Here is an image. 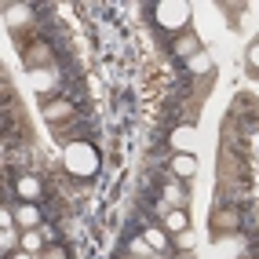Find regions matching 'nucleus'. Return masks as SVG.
Instances as JSON below:
<instances>
[{
	"instance_id": "1",
	"label": "nucleus",
	"mask_w": 259,
	"mask_h": 259,
	"mask_svg": "<svg viewBox=\"0 0 259 259\" xmlns=\"http://www.w3.org/2000/svg\"><path fill=\"white\" fill-rule=\"evenodd\" d=\"M66 171H73V176H95L99 171V150L92 143H70L66 146Z\"/></svg>"
},
{
	"instance_id": "2",
	"label": "nucleus",
	"mask_w": 259,
	"mask_h": 259,
	"mask_svg": "<svg viewBox=\"0 0 259 259\" xmlns=\"http://www.w3.org/2000/svg\"><path fill=\"white\" fill-rule=\"evenodd\" d=\"M190 22V8L183 4V0H176V4H157V26L161 29H183Z\"/></svg>"
},
{
	"instance_id": "3",
	"label": "nucleus",
	"mask_w": 259,
	"mask_h": 259,
	"mask_svg": "<svg viewBox=\"0 0 259 259\" xmlns=\"http://www.w3.org/2000/svg\"><path fill=\"white\" fill-rule=\"evenodd\" d=\"M15 223H19V227H26V230L40 227V208H37L33 201H22V204H15Z\"/></svg>"
},
{
	"instance_id": "4",
	"label": "nucleus",
	"mask_w": 259,
	"mask_h": 259,
	"mask_svg": "<svg viewBox=\"0 0 259 259\" xmlns=\"http://www.w3.org/2000/svg\"><path fill=\"white\" fill-rule=\"evenodd\" d=\"M15 190H19V197H22V201H37V197H40V179L19 176V179H15Z\"/></svg>"
},
{
	"instance_id": "5",
	"label": "nucleus",
	"mask_w": 259,
	"mask_h": 259,
	"mask_svg": "<svg viewBox=\"0 0 259 259\" xmlns=\"http://www.w3.org/2000/svg\"><path fill=\"white\" fill-rule=\"evenodd\" d=\"M212 223H215V230H223V234L230 230V234H234V230L241 227V215H237V208H219Z\"/></svg>"
},
{
	"instance_id": "6",
	"label": "nucleus",
	"mask_w": 259,
	"mask_h": 259,
	"mask_svg": "<svg viewBox=\"0 0 259 259\" xmlns=\"http://www.w3.org/2000/svg\"><path fill=\"white\" fill-rule=\"evenodd\" d=\"M171 171H176L179 179H190L197 171V161H194V153H179V157H171Z\"/></svg>"
},
{
	"instance_id": "7",
	"label": "nucleus",
	"mask_w": 259,
	"mask_h": 259,
	"mask_svg": "<svg viewBox=\"0 0 259 259\" xmlns=\"http://www.w3.org/2000/svg\"><path fill=\"white\" fill-rule=\"evenodd\" d=\"M194 139H197V132L190 124H179L176 132H171V146H179V150H194Z\"/></svg>"
},
{
	"instance_id": "8",
	"label": "nucleus",
	"mask_w": 259,
	"mask_h": 259,
	"mask_svg": "<svg viewBox=\"0 0 259 259\" xmlns=\"http://www.w3.org/2000/svg\"><path fill=\"white\" fill-rule=\"evenodd\" d=\"M164 227H168L171 234H183V230L190 227V219H186V212H179V208H176V212H168V219H164Z\"/></svg>"
},
{
	"instance_id": "9",
	"label": "nucleus",
	"mask_w": 259,
	"mask_h": 259,
	"mask_svg": "<svg viewBox=\"0 0 259 259\" xmlns=\"http://www.w3.org/2000/svg\"><path fill=\"white\" fill-rule=\"evenodd\" d=\"M70 113H73L70 102H51V106H48V120H51V124H55V120H66Z\"/></svg>"
},
{
	"instance_id": "10",
	"label": "nucleus",
	"mask_w": 259,
	"mask_h": 259,
	"mask_svg": "<svg viewBox=\"0 0 259 259\" xmlns=\"http://www.w3.org/2000/svg\"><path fill=\"white\" fill-rule=\"evenodd\" d=\"M40 248V234L37 230H26V237H22V252H37Z\"/></svg>"
},
{
	"instance_id": "11",
	"label": "nucleus",
	"mask_w": 259,
	"mask_h": 259,
	"mask_svg": "<svg viewBox=\"0 0 259 259\" xmlns=\"http://www.w3.org/2000/svg\"><path fill=\"white\" fill-rule=\"evenodd\" d=\"M146 241H150L153 248H164V245H168V237H164V234H157V230H146Z\"/></svg>"
},
{
	"instance_id": "12",
	"label": "nucleus",
	"mask_w": 259,
	"mask_h": 259,
	"mask_svg": "<svg viewBox=\"0 0 259 259\" xmlns=\"http://www.w3.org/2000/svg\"><path fill=\"white\" fill-rule=\"evenodd\" d=\"M190 70H208V59H204V55H194V59H190Z\"/></svg>"
},
{
	"instance_id": "13",
	"label": "nucleus",
	"mask_w": 259,
	"mask_h": 259,
	"mask_svg": "<svg viewBox=\"0 0 259 259\" xmlns=\"http://www.w3.org/2000/svg\"><path fill=\"white\" fill-rule=\"evenodd\" d=\"M164 197H168V201H171V204H183V194H179V190H171V186H168V190H164Z\"/></svg>"
},
{
	"instance_id": "14",
	"label": "nucleus",
	"mask_w": 259,
	"mask_h": 259,
	"mask_svg": "<svg viewBox=\"0 0 259 259\" xmlns=\"http://www.w3.org/2000/svg\"><path fill=\"white\" fill-rule=\"evenodd\" d=\"M179 245H183V248H186V245H194V234L183 230V234H179Z\"/></svg>"
},
{
	"instance_id": "15",
	"label": "nucleus",
	"mask_w": 259,
	"mask_h": 259,
	"mask_svg": "<svg viewBox=\"0 0 259 259\" xmlns=\"http://www.w3.org/2000/svg\"><path fill=\"white\" fill-rule=\"evenodd\" d=\"M248 55H252V66H259V44H252V51H248Z\"/></svg>"
},
{
	"instance_id": "16",
	"label": "nucleus",
	"mask_w": 259,
	"mask_h": 259,
	"mask_svg": "<svg viewBox=\"0 0 259 259\" xmlns=\"http://www.w3.org/2000/svg\"><path fill=\"white\" fill-rule=\"evenodd\" d=\"M8 259H33L29 252H15V255H8Z\"/></svg>"
}]
</instances>
